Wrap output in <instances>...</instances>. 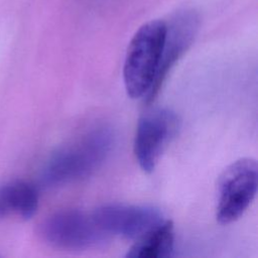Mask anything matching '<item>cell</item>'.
Masks as SVG:
<instances>
[{
    "label": "cell",
    "mask_w": 258,
    "mask_h": 258,
    "mask_svg": "<svg viewBox=\"0 0 258 258\" xmlns=\"http://www.w3.org/2000/svg\"><path fill=\"white\" fill-rule=\"evenodd\" d=\"M174 229L170 220H164L137 239L128 249V258H167L173 253Z\"/></svg>",
    "instance_id": "obj_8"
},
{
    "label": "cell",
    "mask_w": 258,
    "mask_h": 258,
    "mask_svg": "<svg viewBox=\"0 0 258 258\" xmlns=\"http://www.w3.org/2000/svg\"><path fill=\"white\" fill-rule=\"evenodd\" d=\"M11 213L24 220L31 219L38 208V191L30 182L13 180L6 182Z\"/></svg>",
    "instance_id": "obj_9"
},
{
    "label": "cell",
    "mask_w": 258,
    "mask_h": 258,
    "mask_svg": "<svg viewBox=\"0 0 258 258\" xmlns=\"http://www.w3.org/2000/svg\"><path fill=\"white\" fill-rule=\"evenodd\" d=\"M41 238L50 246L70 251H81L104 243L109 236L95 222L92 213L62 210L47 217L39 227Z\"/></svg>",
    "instance_id": "obj_4"
},
{
    "label": "cell",
    "mask_w": 258,
    "mask_h": 258,
    "mask_svg": "<svg viewBox=\"0 0 258 258\" xmlns=\"http://www.w3.org/2000/svg\"><path fill=\"white\" fill-rule=\"evenodd\" d=\"M115 135L108 126H96L56 149L40 172L43 187H55L84 179L100 168L109 157Z\"/></svg>",
    "instance_id": "obj_1"
},
{
    "label": "cell",
    "mask_w": 258,
    "mask_h": 258,
    "mask_svg": "<svg viewBox=\"0 0 258 258\" xmlns=\"http://www.w3.org/2000/svg\"><path fill=\"white\" fill-rule=\"evenodd\" d=\"M99 228L108 236L137 240L164 221L162 213L151 206L107 204L92 212Z\"/></svg>",
    "instance_id": "obj_6"
},
{
    "label": "cell",
    "mask_w": 258,
    "mask_h": 258,
    "mask_svg": "<svg viewBox=\"0 0 258 258\" xmlns=\"http://www.w3.org/2000/svg\"><path fill=\"white\" fill-rule=\"evenodd\" d=\"M180 128L178 115L168 108H151L138 120L134 154L140 168L150 173Z\"/></svg>",
    "instance_id": "obj_5"
},
{
    "label": "cell",
    "mask_w": 258,
    "mask_h": 258,
    "mask_svg": "<svg viewBox=\"0 0 258 258\" xmlns=\"http://www.w3.org/2000/svg\"><path fill=\"white\" fill-rule=\"evenodd\" d=\"M11 214L8 191L6 183L0 184V219H3Z\"/></svg>",
    "instance_id": "obj_10"
},
{
    "label": "cell",
    "mask_w": 258,
    "mask_h": 258,
    "mask_svg": "<svg viewBox=\"0 0 258 258\" xmlns=\"http://www.w3.org/2000/svg\"><path fill=\"white\" fill-rule=\"evenodd\" d=\"M258 186V166L253 158L232 162L218 180L216 218L222 225L238 220L254 200Z\"/></svg>",
    "instance_id": "obj_3"
},
{
    "label": "cell",
    "mask_w": 258,
    "mask_h": 258,
    "mask_svg": "<svg viewBox=\"0 0 258 258\" xmlns=\"http://www.w3.org/2000/svg\"><path fill=\"white\" fill-rule=\"evenodd\" d=\"M165 34V21L144 23L132 37L124 60L123 80L127 95L143 98L155 79Z\"/></svg>",
    "instance_id": "obj_2"
},
{
    "label": "cell",
    "mask_w": 258,
    "mask_h": 258,
    "mask_svg": "<svg viewBox=\"0 0 258 258\" xmlns=\"http://www.w3.org/2000/svg\"><path fill=\"white\" fill-rule=\"evenodd\" d=\"M199 27L200 16L192 9L175 12L165 22V34L158 70L149 92L144 97L147 103L154 100L168 73L189 48L198 34Z\"/></svg>",
    "instance_id": "obj_7"
}]
</instances>
